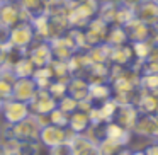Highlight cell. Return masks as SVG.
<instances>
[{"label": "cell", "mask_w": 158, "mask_h": 155, "mask_svg": "<svg viewBox=\"0 0 158 155\" xmlns=\"http://www.w3.org/2000/svg\"><path fill=\"white\" fill-rule=\"evenodd\" d=\"M48 124V116H34L29 114L21 123L10 126L12 130V140L15 141H39L41 128Z\"/></svg>", "instance_id": "cell-1"}, {"label": "cell", "mask_w": 158, "mask_h": 155, "mask_svg": "<svg viewBox=\"0 0 158 155\" xmlns=\"http://www.w3.org/2000/svg\"><path fill=\"white\" fill-rule=\"evenodd\" d=\"M73 131H70L68 128H61V126H56V124H44L41 128V133H39V143L41 147L49 148L56 147V145H61L65 141H70L73 138Z\"/></svg>", "instance_id": "cell-2"}, {"label": "cell", "mask_w": 158, "mask_h": 155, "mask_svg": "<svg viewBox=\"0 0 158 155\" xmlns=\"http://www.w3.org/2000/svg\"><path fill=\"white\" fill-rule=\"evenodd\" d=\"M21 22H29L19 2H2L0 4V28L9 31Z\"/></svg>", "instance_id": "cell-3"}, {"label": "cell", "mask_w": 158, "mask_h": 155, "mask_svg": "<svg viewBox=\"0 0 158 155\" xmlns=\"http://www.w3.org/2000/svg\"><path fill=\"white\" fill-rule=\"evenodd\" d=\"M34 41H36V32H34V28H32L31 22H21L15 28L9 29L7 43L10 46L27 50Z\"/></svg>", "instance_id": "cell-4"}, {"label": "cell", "mask_w": 158, "mask_h": 155, "mask_svg": "<svg viewBox=\"0 0 158 155\" xmlns=\"http://www.w3.org/2000/svg\"><path fill=\"white\" fill-rule=\"evenodd\" d=\"M58 107V101L48 92V89H38L36 96L29 101V111L34 116H48Z\"/></svg>", "instance_id": "cell-5"}, {"label": "cell", "mask_w": 158, "mask_h": 155, "mask_svg": "<svg viewBox=\"0 0 158 155\" xmlns=\"http://www.w3.org/2000/svg\"><path fill=\"white\" fill-rule=\"evenodd\" d=\"M29 114H31V111H29V104L27 102H21V101H15V99H9V101L4 102V109H2L0 118L4 119V123L14 126V124L21 123L22 119H26Z\"/></svg>", "instance_id": "cell-6"}, {"label": "cell", "mask_w": 158, "mask_h": 155, "mask_svg": "<svg viewBox=\"0 0 158 155\" xmlns=\"http://www.w3.org/2000/svg\"><path fill=\"white\" fill-rule=\"evenodd\" d=\"M27 58L32 62V65L36 68H43L48 67L53 62V53H51V46L48 41L43 39H36L31 46L27 48Z\"/></svg>", "instance_id": "cell-7"}, {"label": "cell", "mask_w": 158, "mask_h": 155, "mask_svg": "<svg viewBox=\"0 0 158 155\" xmlns=\"http://www.w3.org/2000/svg\"><path fill=\"white\" fill-rule=\"evenodd\" d=\"M110 24H107L106 21H102L100 17H94L89 24L83 28V32H85V39L89 48L95 45H100V43H106V36L109 32Z\"/></svg>", "instance_id": "cell-8"}, {"label": "cell", "mask_w": 158, "mask_h": 155, "mask_svg": "<svg viewBox=\"0 0 158 155\" xmlns=\"http://www.w3.org/2000/svg\"><path fill=\"white\" fill-rule=\"evenodd\" d=\"M133 135L158 141V118L155 114H139L136 126L133 128Z\"/></svg>", "instance_id": "cell-9"}, {"label": "cell", "mask_w": 158, "mask_h": 155, "mask_svg": "<svg viewBox=\"0 0 158 155\" xmlns=\"http://www.w3.org/2000/svg\"><path fill=\"white\" fill-rule=\"evenodd\" d=\"M133 11H134V17L138 21L144 22L146 26L155 28L158 24V2L156 0H143Z\"/></svg>", "instance_id": "cell-10"}, {"label": "cell", "mask_w": 158, "mask_h": 155, "mask_svg": "<svg viewBox=\"0 0 158 155\" xmlns=\"http://www.w3.org/2000/svg\"><path fill=\"white\" fill-rule=\"evenodd\" d=\"M124 31H126V34H127L129 43H138V41H150V38L155 32V28L146 26L144 22L138 21V19L134 17L133 21H129L124 26Z\"/></svg>", "instance_id": "cell-11"}, {"label": "cell", "mask_w": 158, "mask_h": 155, "mask_svg": "<svg viewBox=\"0 0 158 155\" xmlns=\"http://www.w3.org/2000/svg\"><path fill=\"white\" fill-rule=\"evenodd\" d=\"M139 118V111L134 104H124V106H119L116 111V116H114V123L121 124L123 128L133 131V128L136 126V121Z\"/></svg>", "instance_id": "cell-12"}, {"label": "cell", "mask_w": 158, "mask_h": 155, "mask_svg": "<svg viewBox=\"0 0 158 155\" xmlns=\"http://www.w3.org/2000/svg\"><path fill=\"white\" fill-rule=\"evenodd\" d=\"M36 92H38V85H36L34 79H17L14 82L12 99L29 104V101L36 96Z\"/></svg>", "instance_id": "cell-13"}, {"label": "cell", "mask_w": 158, "mask_h": 155, "mask_svg": "<svg viewBox=\"0 0 158 155\" xmlns=\"http://www.w3.org/2000/svg\"><path fill=\"white\" fill-rule=\"evenodd\" d=\"M134 62L133 48L131 43L123 46H110V56H109V65H117V67H131Z\"/></svg>", "instance_id": "cell-14"}, {"label": "cell", "mask_w": 158, "mask_h": 155, "mask_svg": "<svg viewBox=\"0 0 158 155\" xmlns=\"http://www.w3.org/2000/svg\"><path fill=\"white\" fill-rule=\"evenodd\" d=\"M134 106L138 107L139 114H156L158 111V92H146L139 87L136 102Z\"/></svg>", "instance_id": "cell-15"}, {"label": "cell", "mask_w": 158, "mask_h": 155, "mask_svg": "<svg viewBox=\"0 0 158 155\" xmlns=\"http://www.w3.org/2000/svg\"><path fill=\"white\" fill-rule=\"evenodd\" d=\"M106 138L123 145V147H129L133 131L126 130V128H123L121 124L114 123V121H109V123H106Z\"/></svg>", "instance_id": "cell-16"}, {"label": "cell", "mask_w": 158, "mask_h": 155, "mask_svg": "<svg viewBox=\"0 0 158 155\" xmlns=\"http://www.w3.org/2000/svg\"><path fill=\"white\" fill-rule=\"evenodd\" d=\"M89 89L90 84L85 77H72L68 80V96H72L75 101H85L89 99Z\"/></svg>", "instance_id": "cell-17"}, {"label": "cell", "mask_w": 158, "mask_h": 155, "mask_svg": "<svg viewBox=\"0 0 158 155\" xmlns=\"http://www.w3.org/2000/svg\"><path fill=\"white\" fill-rule=\"evenodd\" d=\"M90 124H92V121H90L89 113H85V111L77 109L75 113L70 114L68 130L73 131L75 135H83V133H85V131L90 128Z\"/></svg>", "instance_id": "cell-18"}, {"label": "cell", "mask_w": 158, "mask_h": 155, "mask_svg": "<svg viewBox=\"0 0 158 155\" xmlns=\"http://www.w3.org/2000/svg\"><path fill=\"white\" fill-rule=\"evenodd\" d=\"M112 97V87H110L109 82L104 84H90L89 89V99L92 101L94 104H100L104 101L110 99Z\"/></svg>", "instance_id": "cell-19"}, {"label": "cell", "mask_w": 158, "mask_h": 155, "mask_svg": "<svg viewBox=\"0 0 158 155\" xmlns=\"http://www.w3.org/2000/svg\"><path fill=\"white\" fill-rule=\"evenodd\" d=\"M90 63H99V65H109V56H110V46L106 43L95 45L87 50Z\"/></svg>", "instance_id": "cell-20"}, {"label": "cell", "mask_w": 158, "mask_h": 155, "mask_svg": "<svg viewBox=\"0 0 158 155\" xmlns=\"http://www.w3.org/2000/svg\"><path fill=\"white\" fill-rule=\"evenodd\" d=\"M127 43H129V39H127V34H126L123 26H110L109 32L106 36V45L123 46V45H127Z\"/></svg>", "instance_id": "cell-21"}, {"label": "cell", "mask_w": 158, "mask_h": 155, "mask_svg": "<svg viewBox=\"0 0 158 155\" xmlns=\"http://www.w3.org/2000/svg\"><path fill=\"white\" fill-rule=\"evenodd\" d=\"M12 72L15 73L17 79H32V75H34V72H36V67L32 65V62L27 58V55H26L19 63H15Z\"/></svg>", "instance_id": "cell-22"}, {"label": "cell", "mask_w": 158, "mask_h": 155, "mask_svg": "<svg viewBox=\"0 0 158 155\" xmlns=\"http://www.w3.org/2000/svg\"><path fill=\"white\" fill-rule=\"evenodd\" d=\"M12 150H15L19 155H39L41 143L39 141H15Z\"/></svg>", "instance_id": "cell-23"}, {"label": "cell", "mask_w": 158, "mask_h": 155, "mask_svg": "<svg viewBox=\"0 0 158 155\" xmlns=\"http://www.w3.org/2000/svg\"><path fill=\"white\" fill-rule=\"evenodd\" d=\"M131 48H133V55L136 62H144L148 56L153 51V46L150 41H138V43H131Z\"/></svg>", "instance_id": "cell-24"}, {"label": "cell", "mask_w": 158, "mask_h": 155, "mask_svg": "<svg viewBox=\"0 0 158 155\" xmlns=\"http://www.w3.org/2000/svg\"><path fill=\"white\" fill-rule=\"evenodd\" d=\"M139 87L146 92H158V73H141Z\"/></svg>", "instance_id": "cell-25"}, {"label": "cell", "mask_w": 158, "mask_h": 155, "mask_svg": "<svg viewBox=\"0 0 158 155\" xmlns=\"http://www.w3.org/2000/svg\"><path fill=\"white\" fill-rule=\"evenodd\" d=\"M123 148V145L116 143V141L109 140V138H102V140L97 143V150L99 155H116L117 152Z\"/></svg>", "instance_id": "cell-26"}, {"label": "cell", "mask_w": 158, "mask_h": 155, "mask_svg": "<svg viewBox=\"0 0 158 155\" xmlns=\"http://www.w3.org/2000/svg\"><path fill=\"white\" fill-rule=\"evenodd\" d=\"M48 92L56 101L63 99L65 96H68V82H65V80H53L51 85L48 87Z\"/></svg>", "instance_id": "cell-27"}, {"label": "cell", "mask_w": 158, "mask_h": 155, "mask_svg": "<svg viewBox=\"0 0 158 155\" xmlns=\"http://www.w3.org/2000/svg\"><path fill=\"white\" fill-rule=\"evenodd\" d=\"M68 119H70V114H66L65 111H61L60 107H56L55 111H51V113L48 114V123L61 126V128H68Z\"/></svg>", "instance_id": "cell-28"}, {"label": "cell", "mask_w": 158, "mask_h": 155, "mask_svg": "<svg viewBox=\"0 0 158 155\" xmlns=\"http://www.w3.org/2000/svg\"><path fill=\"white\" fill-rule=\"evenodd\" d=\"M58 107L61 111H65L66 114H72L78 109V101H75L72 96H65L63 99L58 101Z\"/></svg>", "instance_id": "cell-29"}, {"label": "cell", "mask_w": 158, "mask_h": 155, "mask_svg": "<svg viewBox=\"0 0 158 155\" xmlns=\"http://www.w3.org/2000/svg\"><path fill=\"white\" fill-rule=\"evenodd\" d=\"M49 155H75L73 147L70 141H65L61 145H56V147L49 148Z\"/></svg>", "instance_id": "cell-30"}, {"label": "cell", "mask_w": 158, "mask_h": 155, "mask_svg": "<svg viewBox=\"0 0 158 155\" xmlns=\"http://www.w3.org/2000/svg\"><path fill=\"white\" fill-rule=\"evenodd\" d=\"M144 153L146 155H158V141H151L146 145L144 148Z\"/></svg>", "instance_id": "cell-31"}, {"label": "cell", "mask_w": 158, "mask_h": 155, "mask_svg": "<svg viewBox=\"0 0 158 155\" xmlns=\"http://www.w3.org/2000/svg\"><path fill=\"white\" fill-rule=\"evenodd\" d=\"M123 5H126V7H129V9H134L136 5H139L143 0H119Z\"/></svg>", "instance_id": "cell-32"}, {"label": "cell", "mask_w": 158, "mask_h": 155, "mask_svg": "<svg viewBox=\"0 0 158 155\" xmlns=\"http://www.w3.org/2000/svg\"><path fill=\"white\" fill-rule=\"evenodd\" d=\"M7 152H9L7 143H5L4 140H0V155H7Z\"/></svg>", "instance_id": "cell-33"}, {"label": "cell", "mask_w": 158, "mask_h": 155, "mask_svg": "<svg viewBox=\"0 0 158 155\" xmlns=\"http://www.w3.org/2000/svg\"><path fill=\"white\" fill-rule=\"evenodd\" d=\"M131 153H133V150H131L129 147H123V148H121V150L117 152L116 155H131Z\"/></svg>", "instance_id": "cell-34"}, {"label": "cell", "mask_w": 158, "mask_h": 155, "mask_svg": "<svg viewBox=\"0 0 158 155\" xmlns=\"http://www.w3.org/2000/svg\"><path fill=\"white\" fill-rule=\"evenodd\" d=\"M131 155H146V153H144V150H133Z\"/></svg>", "instance_id": "cell-35"}, {"label": "cell", "mask_w": 158, "mask_h": 155, "mask_svg": "<svg viewBox=\"0 0 158 155\" xmlns=\"http://www.w3.org/2000/svg\"><path fill=\"white\" fill-rule=\"evenodd\" d=\"M4 102H5L4 99H0V114H2V109H4Z\"/></svg>", "instance_id": "cell-36"}, {"label": "cell", "mask_w": 158, "mask_h": 155, "mask_svg": "<svg viewBox=\"0 0 158 155\" xmlns=\"http://www.w3.org/2000/svg\"><path fill=\"white\" fill-rule=\"evenodd\" d=\"M7 155H19V153H17L15 150H9V152H7Z\"/></svg>", "instance_id": "cell-37"}, {"label": "cell", "mask_w": 158, "mask_h": 155, "mask_svg": "<svg viewBox=\"0 0 158 155\" xmlns=\"http://www.w3.org/2000/svg\"><path fill=\"white\" fill-rule=\"evenodd\" d=\"M65 2H68V4H72V2H75V0H65Z\"/></svg>", "instance_id": "cell-38"}, {"label": "cell", "mask_w": 158, "mask_h": 155, "mask_svg": "<svg viewBox=\"0 0 158 155\" xmlns=\"http://www.w3.org/2000/svg\"><path fill=\"white\" fill-rule=\"evenodd\" d=\"M155 29H156V31H158V24H156V26H155Z\"/></svg>", "instance_id": "cell-39"}, {"label": "cell", "mask_w": 158, "mask_h": 155, "mask_svg": "<svg viewBox=\"0 0 158 155\" xmlns=\"http://www.w3.org/2000/svg\"><path fill=\"white\" fill-rule=\"evenodd\" d=\"M2 68H4V67H0V73H2Z\"/></svg>", "instance_id": "cell-40"}, {"label": "cell", "mask_w": 158, "mask_h": 155, "mask_svg": "<svg viewBox=\"0 0 158 155\" xmlns=\"http://www.w3.org/2000/svg\"><path fill=\"white\" fill-rule=\"evenodd\" d=\"M155 116H156V118H158V111H156V114H155Z\"/></svg>", "instance_id": "cell-41"}, {"label": "cell", "mask_w": 158, "mask_h": 155, "mask_svg": "<svg viewBox=\"0 0 158 155\" xmlns=\"http://www.w3.org/2000/svg\"><path fill=\"white\" fill-rule=\"evenodd\" d=\"M156 2H158V0H156Z\"/></svg>", "instance_id": "cell-42"}]
</instances>
